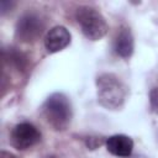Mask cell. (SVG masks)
I'll return each instance as SVG.
<instances>
[{
  "mask_svg": "<svg viewBox=\"0 0 158 158\" xmlns=\"http://www.w3.org/2000/svg\"><path fill=\"white\" fill-rule=\"evenodd\" d=\"M149 104L152 111L158 115V86H154L149 91Z\"/></svg>",
  "mask_w": 158,
  "mask_h": 158,
  "instance_id": "9c48e42d",
  "label": "cell"
},
{
  "mask_svg": "<svg viewBox=\"0 0 158 158\" xmlns=\"http://www.w3.org/2000/svg\"><path fill=\"white\" fill-rule=\"evenodd\" d=\"M41 141V132L30 122H20L10 132V144L17 151H26Z\"/></svg>",
  "mask_w": 158,
  "mask_h": 158,
  "instance_id": "5b68a950",
  "label": "cell"
},
{
  "mask_svg": "<svg viewBox=\"0 0 158 158\" xmlns=\"http://www.w3.org/2000/svg\"><path fill=\"white\" fill-rule=\"evenodd\" d=\"M70 40V32L64 26H54L44 36V48L48 53H57L69 46Z\"/></svg>",
  "mask_w": 158,
  "mask_h": 158,
  "instance_id": "8992f818",
  "label": "cell"
},
{
  "mask_svg": "<svg viewBox=\"0 0 158 158\" xmlns=\"http://www.w3.org/2000/svg\"><path fill=\"white\" fill-rule=\"evenodd\" d=\"M85 144H86V147L88 148H90V149H95L98 146H100L101 144V139L99 138H94V137H90V138H88L86 141H85Z\"/></svg>",
  "mask_w": 158,
  "mask_h": 158,
  "instance_id": "30bf717a",
  "label": "cell"
},
{
  "mask_svg": "<svg viewBox=\"0 0 158 158\" xmlns=\"http://www.w3.org/2000/svg\"><path fill=\"white\" fill-rule=\"evenodd\" d=\"M0 158H17L16 156H14L12 153L10 152H6V151H1L0 153Z\"/></svg>",
  "mask_w": 158,
  "mask_h": 158,
  "instance_id": "8fae6325",
  "label": "cell"
},
{
  "mask_svg": "<svg viewBox=\"0 0 158 158\" xmlns=\"http://www.w3.org/2000/svg\"><path fill=\"white\" fill-rule=\"evenodd\" d=\"M106 149L112 156L126 158L133 152V141L126 135H112L105 141Z\"/></svg>",
  "mask_w": 158,
  "mask_h": 158,
  "instance_id": "52a82bcc",
  "label": "cell"
},
{
  "mask_svg": "<svg viewBox=\"0 0 158 158\" xmlns=\"http://www.w3.org/2000/svg\"><path fill=\"white\" fill-rule=\"evenodd\" d=\"M98 102L107 110H117L123 106L127 98L126 84L114 73H102L96 78Z\"/></svg>",
  "mask_w": 158,
  "mask_h": 158,
  "instance_id": "6da1fadb",
  "label": "cell"
},
{
  "mask_svg": "<svg viewBox=\"0 0 158 158\" xmlns=\"http://www.w3.org/2000/svg\"><path fill=\"white\" fill-rule=\"evenodd\" d=\"M44 22L42 17L33 11H27L19 17L15 28V36L21 42H35L43 32Z\"/></svg>",
  "mask_w": 158,
  "mask_h": 158,
  "instance_id": "277c9868",
  "label": "cell"
},
{
  "mask_svg": "<svg viewBox=\"0 0 158 158\" xmlns=\"http://www.w3.org/2000/svg\"><path fill=\"white\" fill-rule=\"evenodd\" d=\"M75 19L83 35L90 41L101 40L109 30L107 22L102 14L93 6H79L75 11Z\"/></svg>",
  "mask_w": 158,
  "mask_h": 158,
  "instance_id": "3957f363",
  "label": "cell"
},
{
  "mask_svg": "<svg viewBox=\"0 0 158 158\" xmlns=\"http://www.w3.org/2000/svg\"><path fill=\"white\" fill-rule=\"evenodd\" d=\"M42 114L56 131L65 130L73 116L70 101L63 93L51 94L42 105Z\"/></svg>",
  "mask_w": 158,
  "mask_h": 158,
  "instance_id": "7a4b0ae2",
  "label": "cell"
},
{
  "mask_svg": "<svg viewBox=\"0 0 158 158\" xmlns=\"http://www.w3.org/2000/svg\"><path fill=\"white\" fill-rule=\"evenodd\" d=\"M135 49V41L132 32L128 27L122 26L114 41V51L122 58H130Z\"/></svg>",
  "mask_w": 158,
  "mask_h": 158,
  "instance_id": "ba28073f",
  "label": "cell"
}]
</instances>
